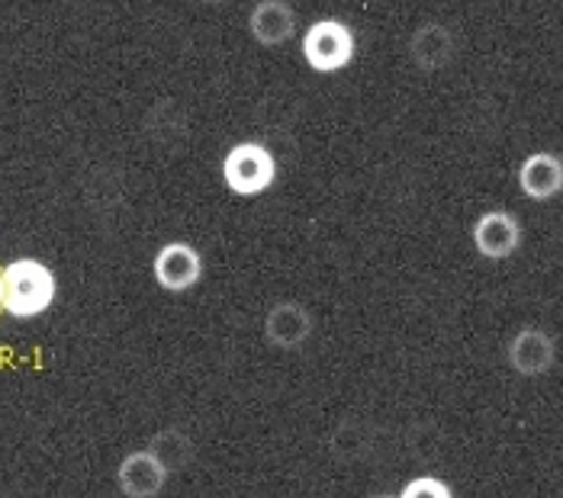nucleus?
Returning a JSON list of instances; mask_svg holds the SVG:
<instances>
[{
	"mask_svg": "<svg viewBox=\"0 0 563 498\" xmlns=\"http://www.w3.org/2000/svg\"><path fill=\"white\" fill-rule=\"evenodd\" d=\"M474 248L486 261H506L521 248V222L509 209H489L474 222Z\"/></svg>",
	"mask_w": 563,
	"mask_h": 498,
	"instance_id": "obj_5",
	"label": "nucleus"
},
{
	"mask_svg": "<svg viewBox=\"0 0 563 498\" xmlns=\"http://www.w3.org/2000/svg\"><path fill=\"white\" fill-rule=\"evenodd\" d=\"M168 476L172 473L162 466V460L145 447V451H132V454L120 460L117 486H120V493L126 498H155L162 496Z\"/></svg>",
	"mask_w": 563,
	"mask_h": 498,
	"instance_id": "obj_6",
	"label": "nucleus"
},
{
	"mask_svg": "<svg viewBox=\"0 0 563 498\" xmlns=\"http://www.w3.org/2000/svg\"><path fill=\"white\" fill-rule=\"evenodd\" d=\"M152 274H155L162 290L187 292L203 280V257L187 242H168L155 254Z\"/></svg>",
	"mask_w": 563,
	"mask_h": 498,
	"instance_id": "obj_4",
	"label": "nucleus"
},
{
	"mask_svg": "<svg viewBox=\"0 0 563 498\" xmlns=\"http://www.w3.org/2000/svg\"><path fill=\"white\" fill-rule=\"evenodd\" d=\"M521 193L534 203H548L563 193V158L554 152H531L519 167Z\"/></svg>",
	"mask_w": 563,
	"mask_h": 498,
	"instance_id": "obj_9",
	"label": "nucleus"
},
{
	"mask_svg": "<svg viewBox=\"0 0 563 498\" xmlns=\"http://www.w3.org/2000/svg\"><path fill=\"white\" fill-rule=\"evenodd\" d=\"M399 498H454L451 486L438 476H416L412 483H406Z\"/></svg>",
	"mask_w": 563,
	"mask_h": 498,
	"instance_id": "obj_13",
	"label": "nucleus"
},
{
	"mask_svg": "<svg viewBox=\"0 0 563 498\" xmlns=\"http://www.w3.org/2000/svg\"><path fill=\"white\" fill-rule=\"evenodd\" d=\"M357 40L342 20H316L303 36L306 65L319 75H335L354 62Z\"/></svg>",
	"mask_w": 563,
	"mask_h": 498,
	"instance_id": "obj_3",
	"label": "nucleus"
},
{
	"mask_svg": "<svg viewBox=\"0 0 563 498\" xmlns=\"http://www.w3.org/2000/svg\"><path fill=\"white\" fill-rule=\"evenodd\" d=\"M409 55L422 71H444L454 55H457V40L444 23H422L412 40H409Z\"/></svg>",
	"mask_w": 563,
	"mask_h": 498,
	"instance_id": "obj_10",
	"label": "nucleus"
},
{
	"mask_svg": "<svg viewBox=\"0 0 563 498\" xmlns=\"http://www.w3.org/2000/svg\"><path fill=\"white\" fill-rule=\"evenodd\" d=\"M0 274H3V309L13 319H36L52 309L58 280L52 267L40 257H16L7 267H0Z\"/></svg>",
	"mask_w": 563,
	"mask_h": 498,
	"instance_id": "obj_1",
	"label": "nucleus"
},
{
	"mask_svg": "<svg viewBox=\"0 0 563 498\" xmlns=\"http://www.w3.org/2000/svg\"><path fill=\"white\" fill-rule=\"evenodd\" d=\"M380 498H393V496H380Z\"/></svg>",
	"mask_w": 563,
	"mask_h": 498,
	"instance_id": "obj_15",
	"label": "nucleus"
},
{
	"mask_svg": "<svg viewBox=\"0 0 563 498\" xmlns=\"http://www.w3.org/2000/svg\"><path fill=\"white\" fill-rule=\"evenodd\" d=\"M506 357H509V367H512L516 374L534 379V376L548 374V370L554 367V361H558V344H554V337L544 332V329L528 325V329L516 332V337L509 341Z\"/></svg>",
	"mask_w": 563,
	"mask_h": 498,
	"instance_id": "obj_7",
	"label": "nucleus"
},
{
	"mask_svg": "<svg viewBox=\"0 0 563 498\" xmlns=\"http://www.w3.org/2000/svg\"><path fill=\"white\" fill-rule=\"evenodd\" d=\"M0 309H3V274H0Z\"/></svg>",
	"mask_w": 563,
	"mask_h": 498,
	"instance_id": "obj_14",
	"label": "nucleus"
},
{
	"mask_svg": "<svg viewBox=\"0 0 563 498\" xmlns=\"http://www.w3.org/2000/svg\"><path fill=\"white\" fill-rule=\"evenodd\" d=\"M148 451L162 460V466H165L168 473L184 469V466L194 460V444H190V438H187L184 431H177V428H165V431H158V434L152 438Z\"/></svg>",
	"mask_w": 563,
	"mask_h": 498,
	"instance_id": "obj_12",
	"label": "nucleus"
},
{
	"mask_svg": "<svg viewBox=\"0 0 563 498\" xmlns=\"http://www.w3.org/2000/svg\"><path fill=\"white\" fill-rule=\"evenodd\" d=\"M249 33L258 45H284L297 33V13L287 0H261L249 16Z\"/></svg>",
	"mask_w": 563,
	"mask_h": 498,
	"instance_id": "obj_11",
	"label": "nucleus"
},
{
	"mask_svg": "<svg viewBox=\"0 0 563 498\" xmlns=\"http://www.w3.org/2000/svg\"><path fill=\"white\" fill-rule=\"evenodd\" d=\"M222 180L239 197H261L277 180V162L267 145L239 142L222 158Z\"/></svg>",
	"mask_w": 563,
	"mask_h": 498,
	"instance_id": "obj_2",
	"label": "nucleus"
},
{
	"mask_svg": "<svg viewBox=\"0 0 563 498\" xmlns=\"http://www.w3.org/2000/svg\"><path fill=\"white\" fill-rule=\"evenodd\" d=\"M312 334V316L309 309L294 302V299H284V302H274L264 316V337L280 347V351H297L306 337Z\"/></svg>",
	"mask_w": 563,
	"mask_h": 498,
	"instance_id": "obj_8",
	"label": "nucleus"
}]
</instances>
